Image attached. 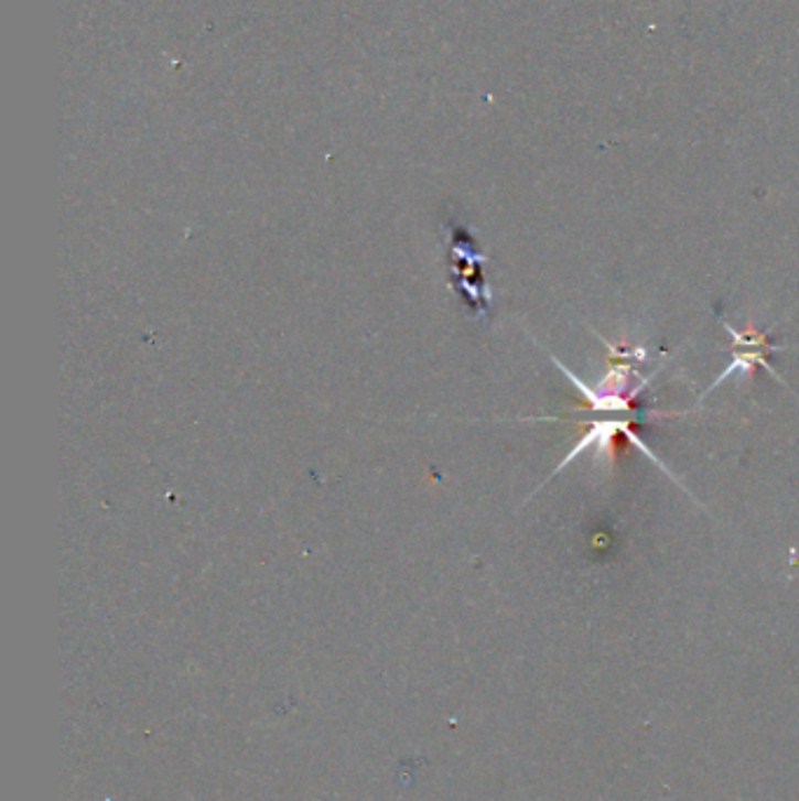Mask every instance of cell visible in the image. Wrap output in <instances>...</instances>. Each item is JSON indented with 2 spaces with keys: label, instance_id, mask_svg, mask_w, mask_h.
Segmentation results:
<instances>
[{
  "label": "cell",
  "instance_id": "cell-1",
  "mask_svg": "<svg viewBox=\"0 0 799 801\" xmlns=\"http://www.w3.org/2000/svg\"><path fill=\"white\" fill-rule=\"evenodd\" d=\"M720 324H722V328L727 331V333L732 335V338H734V359H732V364H730L727 368H724V370L720 372V376L715 378V382H713L709 389L703 391V394H701V401H703L705 397H709L715 387H720L724 380L732 378L734 372H741V376L751 378V376H753V370H755V368H759V366H762V368H767L778 382H786L784 378L778 376V370H774V368H771V364L767 361V354H769V351L780 349V347H776V345H769V343H767V340H769V333H759V331H757V328H753V326H748L746 331H736V328H734L727 320H722V316H720Z\"/></svg>",
  "mask_w": 799,
  "mask_h": 801
}]
</instances>
